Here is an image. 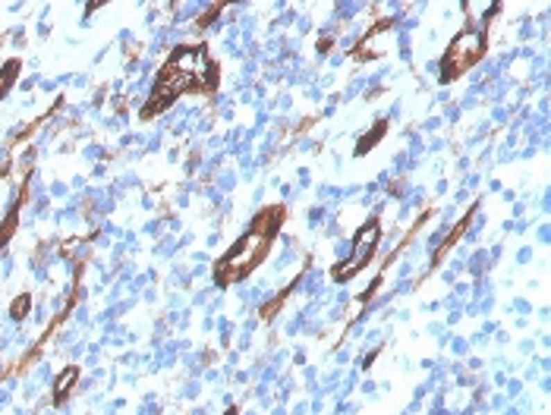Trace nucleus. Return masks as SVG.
<instances>
[{
	"instance_id": "obj_10",
	"label": "nucleus",
	"mask_w": 551,
	"mask_h": 415,
	"mask_svg": "<svg viewBox=\"0 0 551 415\" xmlns=\"http://www.w3.org/2000/svg\"><path fill=\"white\" fill-rule=\"evenodd\" d=\"M227 415H237V409H230V412H227Z\"/></svg>"
},
{
	"instance_id": "obj_3",
	"label": "nucleus",
	"mask_w": 551,
	"mask_h": 415,
	"mask_svg": "<svg viewBox=\"0 0 551 415\" xmlns=\"http://www.w3.org/2000/svg\"><path fill=\"white\" fill-rule=\"evenodd\" d=\"M375 249H378V220L372 218L368 224H362L359 233H356V252L331 271L334 280H347V277H353V274H359L362 267L375 258Z\"/></svg>"
},
{
	"instance_id": "obj_4",
	"label": "nucleus",
	"mask_w": 551,
	"mask_h": 415,
	"mask_svg": "<svg viewBox=\"0 0 551 415\" xmlns=\"http://www.w3.org/2000/svg\"><path fill=\"white\" fill-rule=\"evenodd\" d=\"M284 218H287V211H284V204H271V208H265V211L259 214V218L252 220V227L249 230H255V233H265V236H278V230H280V224H284Z\"/></svg>"
},
{
	"instance_id": "obj_1",
	"label": "nucleus",
	"mask_w": 551,
	"mask_h": 415,
	"mask_svg": "<svg viewBox=\"0 0 551 415\" xmlns=\"http://www.w3.org/2000/svg\"><path fill=\"white\" fill-rule=\"evenodd\" d=\"M268 252H271V236L249 230L230 245V252L221 255V261L214 265V283L218 286L239 283L268 258Z\"/></svg>"
},
{
	"instance_id": "obj_2",
	"label": "nucleus",
	"mask_w": 551,
	"mask_h": 415,
	"mask_svg": "<svg viewBox=\"0 0 551 415\" xmlns=\"http://www.w3.org/2000/svg\"><path fill=\"white\" fill-rule=\"evenodd\" d=\"M485 57V32L479 28H463L454 41L448 44L441 57V82H450L457 76H463L466 69H473Z\"/></svg>"
},
{
	"instance_id": "obj_7",
	"label": "nucleus",
	"mask_w": 551,
	"mask_h": 415,
	"mask_svg": "<svg viewBox=\"0 0 551 415\" xmlns=\"http://www.w3.org/2000/svg\"><path fill=\"white\" fill-rule=\"evenodd\" d=\"M19 60H7L3 67H0V98H7V91L16 85V79H19Z\"/></svg>"
},
{
	"instance_id": "obj_5",
	"label": "nucleus",
	"mask_w": 551,
	"mask_h": 415,
	"mask_svg": "<svg viewBox=\"0 0 551 415\" xmlns=\"http://www.w3.org/2000/svg\"><path fill=\"white\" fill-rule=\"evenodd\" d=\"M76 378H79V368H76V365H67L60 375L54 378V403H57V406L67 400V394H69V387L76 384Z\"/></svg>"
},
{
	"instance_id": "obj_9",
	"label": "nucleus",
	"mask_w": 551,
	"mask_h": 415,
	"mask_svg": "<svg viewBox=\"0 0 551 415\" xmlns=\"http://www.w3.org/2000/svg\"><path fill=\"white\" fill-rule=\"evenodd\" d=\"M28 308H32V296H28V293H19L13 302H10V318H13V321H22V318L28 315Z\"/></svg>"
},
{
	"instance_id": "obj_6",
	"label": "nucleus",
	"mask_w": 551,
	"mask_h": 415,
	"mask_svg": "<svg viewBox=\"0 0 551 415\" xmlns=\"http://www.w3.org/2000/svg\"><path fill=\"white\" fill-rule=\"evenodd\" d=\"M470 220H473V214H463V220H460V224H457V230H450V233H448V239H444V242L438 245V252H435V265H441V261H444V255H448L450 249H454V245L460 242V236H463V233H466V227H470Z\"/></svg>"
},
{
	"instance_id": "obj_8",
	"label": "nucleus",
	"mask_w": 551,
	"mask_h": 415,
	"mask_svg": "<svg viewBox=\"0 0 551 415\" xmlns=\"http://www.w3.org/2000/svg\"><path fill=\"white\" fill-rule=\"evenodd\" d=\"M384 132H388V123H384V120H381V123H375L372 130H368L366 136H362V142L356 145V154H366V151L372 148L375 142H381V136H384Z\"/></svg>"
}]
</instances>
